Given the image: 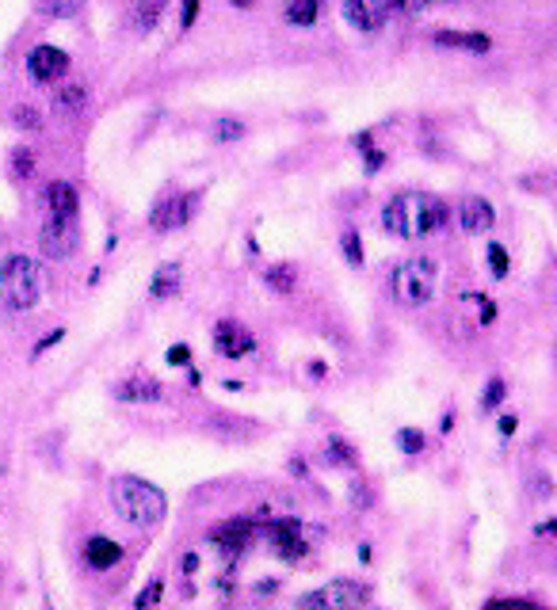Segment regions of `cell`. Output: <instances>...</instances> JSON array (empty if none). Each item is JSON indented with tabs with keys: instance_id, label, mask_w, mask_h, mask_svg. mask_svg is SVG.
<instances>
[{
	"instance_id": "cell-30",
	"label": "cell",
	"mask_w": 557,
	"mask_h": 610,
	"mask_svg": "<svg viewBox=\"0 0 557 610\" xmlns=\"http://www.w3.org/2000/svg\"><path fill=\"white\" fill-rule=\"evenodd\" d=\"M485 256H489L492 279H508V252H504L500 240H489V245H485Z\"/></svg>"
},
{
	"instance_id": "cell-40",
	"label": "cell",
	"mask_w": 557,
	"mask_h": 610,
	"mask_svg": "<svg viewBox=\"0 0 557 610\" xmlns=\"http://www.w3.org/2000/svg\"><path fill=\"white\" fill-rule=\"evenodd\" d=\"M516 427H519V424H516V416H504V420H500V435H512Z\"/></svg>"
},
{
	"instance_id": "cell-9",
	"label": "cell",
	"mask_w": 557,
	"mask_h": 610,
	"mask_svg": "<svg viewBox=\"0 0 557 610\" xmlns=\"http://www.w3.org/2000/svg\"><path fill=\"white\" fill-rule=\"evenodd\" d=\"M340 12L355 31H363V35H378L401 8H397V0H344Z\"/></svg>"
},
{
	"instance_id": "cell-33",
	"label": "cell",
	"mask_w": 557,
	"mask_h": 610,
	"mask_svg": "<svg viewBox=\"0 0 557 610\" xmlns=\"http://www.w3.org/2000/svg\"><path fill=\"white\" fill-rule=\"evenodd\" d=\"M504 393H508V385H504V378H489V385H485V393H481V412H492L504 400Z\"/></svg>"
},
{
	"instance_id": "cell-35",
	"label": "cell",
	"mask_w": 557,
	"mask_h": 610,
	"mask_svg": "<svg viewBox=\"0 0 557 610\" xmlns=\"http://www.w3.org/2000/svg\"><path fill=\"white\" fill-rule=\"evenodd\" d=\"M382 165H386V153H382V149H374V146H367V149H363V168H367V175H374Z\"/></svg>"
},
{
	"instance_id": "cell-11",
	"label": "cell",
	"mask_w": 557,
	"mask_h": 610,
	"mask_svg": "<svg viewBox=\"0 0 557 610\" xmlns=\"http://www.w3.org/2000/svg\"><path fill=\"white\" fill-rule=\"evenodd\" d=\"M214 351L221 359H248L256 351V336H252L241 320H218L214 325Z\"/></svg>"
},
{
	"instance_id": "cell-41",
	"label": "cell",
	"mask_w": 557,
	"mask_h": 610,
	"mask_svg": "<svg viewBox=\"0 0 557 610\" xmlns=\"http://www.w3.org/2000/svg\"><path fill=\"white\" fill-rule=\"evenodd\" d=\"M229 4H233V8H241V12H245V8H252V4H256V0H229Z\"/></svg>"
},
{
	"instance_id": "cell-15",
	"label": "cell",
	"mask_w": 557,
	"mask_h": 610,
	"mask_svg": "<svg viewBox=\"0 0 557 610\" xmlns=\"http://www.w3.org/2000/svg\"><path fill=\"white\" fill-rule=\"evenodd\" d=\"M115 397L122 405H157V400H165V381L149 374H130L115 385Z\"/></svg>"
},
{
	"instance_id": "cell-19",
	"label": "cell",
	"mask_w": 557,
	"mask_h": 610,
	"mask_svg": "<svg viewBox=\"0 0 557 610\" xmlns=\"http://www.w3.org/2000/svg\"><path fill=\"white\" fill-rule=\"evenodd\" d=\"M436 46H447V50H470V54H489L492 50V39L485 31H451V27H439L432 35Z\"/></svg>"
},
{
	"instance_id": "cell-31",
	"label": "cell",
	"mask_w": 557,
	"mask_h": 610,
	"mask_svg": "<svg viewBox=\"0 0 557 610\" xmlns=\"http://www.w3.org/2000/svg\"><path fill=\"white\" fill-rule=\"evenodd\" d=\"M66 336H69V332H66V325H58V328H50V332H42V340H39L35 347H31V363H35V359H42L46 351H54L61 340H66Z\"/></svg>"
},
{
	"instance_id": "cell-3",
	"label": "cell",
	"mask_w": 557,
	"mask_h": 610,
	"mask_svg": "<svg viewBox=\"0 0 557 610\" xmlns=\"http://www.w3.org/2000/svg\"><path fill=\"white\" fill-rule=\"evenodd\" d=\"M42 264L27 252H8L0 260V309L31 313L42 301Z\"/></svg>"
},
{
	"instance_id": "cell-1",
	"label": "cell",
	"mask_w": 557,
	"mask_h": 610,
	"mask_svg": "<svg viewBox=\"0 0 557 610\" xmlns=\"http://www.w3.org/2000/svg\"><path fill=\"white\" fill-rule=\"evenodd\" d=\"M451 218V206L432 191H397L382 206V229L397 240H427Z\"/></svg>"
},
{
	"instance_id": "cell-28",
	"label": "cell",
	"mask_w": 557,
	"mask_h": 610,
	"mask_svg": "<svg viewBox=\"0 0 557 610\" xmlns=\"http://www.w3.org/2000/svg\"><path fill=\"white\" fill-rule=\"evenodd\" d=\"M340 252H344V260L352 264V267H363V264H367V256H363V237H359V229H344V233H340Z\"/></svg>"
},
{
	"instance_id": "cell-27",
	"label": "cell",
	"mask_w": 557,
	"mask_h": 610,
	"mask_svg": "<svg viewBox=\"0 0 557 610\" xmlns=\"http://www.w3.org/2000/svg\"><path fill=\"white\" fill-rule=\"evenodd\" d=\"M245 134H248V126H245L241 119H233V115H226V119H218V122H214V141H218V146L241 141Z\"/></svg>"
},
{
	"instance_id": "cell-13",
	"label": "cell",
	"mask_w": 557,
	"mask_h": 610,
	"mask_svg": "<svg viewBox=\"0 0 557 610\" xmlns=\"http://www.w3.org/2000/svg\"><path fill=\"white\" fill-rule=\"evenodd\" d=\"M81 557H85V565L92 569V572H111V569H119L122 565V557H126V550L115 542V538H107V534H92V538H85V545H81Z\"/></svg>"
},
{
	"instance_id": "cell-36",
	"label": "cell",
	"mask_w": 557,
	"mask_h": 610,
	"mask_svg": "<svg viewBox=\"0 0 557 610\" xmlns=\"http://www.w3.org/2000/svg\"><path fill=\"white\" fill-rule=\"evenodd\" d=\"M165 359H168V366H187L191 363V347L187 344H172Z\"/></svg>"
},
{
	"instance_id": "cell-23",
	"label": "cell",
	"mask_w": 557,
	"mask_h": 610,
	"mask_svg": "<svg viewBox=\"0 0 557 610\" xmlns=\"http://www.w3.org/2000/svg\"><path fill=\"white\" fill-rule=\"evenodd\" d=\"M88 107V85H66L54 95V111L61 119H76Z\"/></svg>"
},
{
	"instance_id": "cell-20",
	"label": "cell",
	"mask_w": 557,
	"mask_h": 610,
	"mask_svg": "<svg viewBox=\"0 0 557 610\" xmlns=\"http://www.w3.org/2000/svg\"><path fill=\"white\" fill-rule=\"evenodd\" d=\"M321 8H325V0H283V20L298 31H306L321 20Z\"/></svg>"
},
{
	"instance_id": "cell-10",
	"label": "cell",
	"mask_w": 557,
	"mask_h": 610,
	"mask_svg": "<svg viewBox=\"0 0 557 610\" xmlns=\"http://www.w3.org/2000/svg\"><path fill=\"white\" fill-rule=\"evenodd\" d=\"M42 218H66V221H76L81 214V191L69 180H46L42 184Z\"/></svg>"
},
{
	"instance_id": "cell-21",
	"label": "cell",
	"mask_w": 557,
	"mask_h": 610,
	"mask_svg": "<svg viewBox=\"0 0 557 610\" xmlns=\"http://www.w3.org/2000/svg\"><path fill=\"white\" fill-rule=\"evenodd\" d=\"M35 172H39V153L31 149V146H15L8 149V175L15 184H31L35 180Z\"/></svg>"
},
{
	"instance_id": "cell-25",
	"label": "cell",
	"mask_w": 557,
	"mask_h": 610,
	"mask_svg": "<svg viewBox=\"0 0 557 610\" xmlns=\"http://www.w3.org/2000/svg\"><path fill=\"white\" fill-rule=\"evenodd\" d=\"M88 8V0H35V12L46 20H73Z\"/></svg>"
},
{
	"instance_id": "cell-8",
	"label": "cell",
	"mask_w": 557,
	"mask_h": 610,
	"mask_svg": "<svg viewBox=\"0 0 557 610\" xmlns=\"http://www.w3.org/2000/svg\"><path fill=\"white\" fill-rule=\"evenodd\" d=\"M195 206H199V191H168V195H161L153 202V211H149V229L153 233H176L184 229L191 218H195Z\"/></svg>"
},
{
	"instance_id": "cell-32",
	"label": "cell",
	"mask_w": 557,
	"mask_h": 610,
	"mask_svg": "<svg viewBox=\"0 0 557 610\" xmlns=\"http://www.w3.org/2000/svg\"><path fill=\"white\" fill-rule=\"evenodd\" d=\"M397 446H401L405 454H424V446H427V439L420 435L417 427H401L397 431Z\"/></svg>"
},
{
	"instance_id": "cell-6",
	"label": "cell",
	"mask_w": 557,
	"mask_h": 610,
	"mask_svg": "<svg viewBox=\"0 0 557 610\" xmlns=\"http://www.w3.org/2000/svg\"><path fill=\"white\" fill-rule=\"evenodd\" d=\"M69 69H73L69 50H61V46H54V42H39V46H31V50L23 54V73H27V80L35 88L61 85V80L69 76Z\"/></svg>"
},
{
	"instance_id": "cell-29",
	"label": "cell",
	"mask_w": 557,
	"mask_h": 610,
	"mask_svg": "<svg viewBox=\"0 0 557 610\" xmlns=\"http://www.w3.org/2000/svg\"><path fill=\"white\" fill-rule=\"evenodd\" d=\"M161 599H165V580L161 576H153V580H146V588L134 596V610H153Z\"/></svg>"
},
{
	"instance_id": "cell-24",
	"label": "cell",
	"mask_w": 557,
	"mask_h": 610,
	"mask_svg": "<svg viewBox=\"0 0 557 610\" xmlns=\"http://www.w3.org/2000/svg\"><path fill=\"white\" fill-rule=\"evenodd\" d=\"M325 462L328 465H337V470H355L359 465V451L347 439H340V435H332L328 443H325Z\"/></svg>"
},
{
	"instance_id": "cell-37",
	"label": "cell",
	"mask_w": 557,
	"mask_h": 610,
	"mask_svg": "<svg viewBox=\"0 0 557 610\" xmlns=\"http://www.w3.org/2000/svg\"><path fill=\"white\" fill-rule=\"evenodd\" d=\"M489 610H543V606H535L527 599H497V603H489Z\"/></svg>"
},
{
	"instance_id": "cell-18",
	"label": "cell",
	"mask_w": 557,
	"mask_h": 610,
	"mask_svg": "<svg viewBox=\"0 0 557 610\" xmlns=\"http://www.w3.org/2000/svg\"><path fill=\"white\" fill-rule=\"evenodd\" d=\"M184 294V264L180 260H168L153 271L149 279V298L153 301H176Z\"/></svg>"
},
{
	"instance_id": "cell-17",
	"label": "cell",
	"mask_w": 557,
	"mask_h": 610,
	"mask_svg": "<svg viewBox=\"0 0 557 610\" xmlns=\"http://www.w3.org/2000/svg\"><path fill=\"white\" fill-rule=\"evenodd\" d=\"M168 4H172V0H134L130 12H126V20H130V31H134L138 39L153 35V31L161 27V20L168 15Z\"/></svg>"
},
{
	"instance_id": "cell-38",
	"label": "cell",
	"mask_w": 557,
	"mask_h": 610,
	"mask_svg": "<svg viewBox=\"0 0 557 610\" xmlns=\"http://www.w3.org/2000/svg\"><path fill=\"white\" fill-rule=\"evenodd\" d=\"M432 4H454V0H397V8H401V12H424V8H432Z\"/></svg>"
},
{
	"instance_id": "cell-12",
	"label": "cell",
	"mask_w": 557,
	"mask_h": 610,
	"mask_svg": "<svg viewBox=\"0 0 557 610\" xmlns=\"http://www.w3.org/2000/svg\"><path fill=\"white\" fill-rule=\"evenodd\" d=\"M454 218H458V229L470 233V237H485L492 226H497V211H492V202L485 195H466L454 206Z\"/></svg>"
},
{
	"instance_id": "cell-4",
	"label": "cell",
	"mask_w": 557,
	"mask_h": 610,
	"mask_svg": "<svg viewBox=\"0 0 557 610\" xmlns=\"http://www.w3.org/2000/svg\"><path fill=\"white\" fill-rule=\"evenodd\" d=\"M386 291L397 305H409V309L432 305L436 291H439V264L432 256H405L401 264L390 267Z\"/></svg>"
},
{
	"instance_id": "cell-26",
	"label": "cell",
	"mask_w": 557,
	"mask_h": 610,
	"mask_svg": "<svg viewBox=\"0 0 557 610\" xmlns=\"http://www.w3.org/2000/svg\"><path fill=\"white\" fill-rule=\"evenodd\" d=\"M12 126L15 130H23V134H39L46 122H42V111L35 103H15L12 107Z\"/></svg>"
},
{
	"instance_id": "cell-42",
	"label": "cell",
	"mask_w": 557,
	"mask_h": 610,
	"mask_svg": "<svg viewBox=\"0 0 557 610\" xmlns=\"http://www.w3.org/2000/svg\"><path fill=\"white\" fill-rule=\"evenodd\" d=\"M46 610H54V606H46Z\"/></svg>"
},
{
	"instance_id": "cell-7",
	"label": "cell",
	"mask_w": 557,
	"mask_h": 610,
	"mask_svg": "<svg viewBox=\"0 0 557 610\" xmlns=\"http://www.w3.org/2000/svg\"><path fill=\"white\" fill-rule=\"evenodd\" d=\"M35 245L42 260H54V264H69L76 252H81V226L66 218H42L39 221V233H35Z\"/></svg>"
},
{
	"instance_id": "cell-2",
	"label": "cell",
	"mask_w": 557,
	"mask_h": 610,
	"mask_svg": "<svg viewBox=\"0 0 557 610\" xmlns=\"http://www.w3.org/2000/svg\"><path fill=\"white\" fill-rule=\"evenodd\" d=\"M107 500L115 507V516L122 523H130L134 531H157L168 516V496L165 489H157L153 480L134 477V473H119L107 485Z\"/></svg>"
},
{
	"instance_id": "cell-34",
	"label": "cell",
	"mask_w": 557,
	"mask_h": 610,
	"mask_svg": "<svg viewBox=\"0 0 557 610\" xmlns=\"http://www.w3.org/2000/svg\"><path fill=\"white\" fill-rule=\"evenodd\" d=\"M199 12H202V0H184V4H180V31H184V35L199 23Z\"/></svg>"
},
{
	"instance_id": "cell-39",
	"label": "cell",
	"mask_w": 557,
	"mask_h": 610,
	"mask_svg": "<svg viewBox=\"0 0 557 610\" xmlns=\"http://www.w3.org/2000/svg\"><path fill=\"white\" fill-rule=\"evenodd\" d=\"M180 569H184V572H195V569H199V553H187V557L180 561Z\"/></svg>"
},
{
	"instance_id": "cell-14",
	"label": "cell",
	"mask_w": 557,
	"mask_h": 610,
	"mask_svg": "<svg viewBox=\"0 0 557 610\" xmlns=\"http://www.w3.org/2000/svg\"><path fill=\"white\" fill-rule=\"evenodd\" d=\"M267 542H272V550L286 561L306 557V542H301V523L298 519H272L267 523Z\"/></svg>"
},
{
	"instance_id": "cell-22",
	"label": "cell",
	"mask_w": 557,
	"mask_h": 610,
	"mask_svg": "<svg viewBox=\"0 0 557 610\" xmlns=\"http://www.w3.org/2000/svg\"><path fill=\"white\" fill-rule=\"evenodd\" d=\"M264 286L267 291H275L283 298H291L298 291V267L294 264H272V267H264Z\"/></svg>"
},
{
	"instance_id": "cell-5",
	"label": "cell",
	"mask_w": 557,
	"mask_h": 610,
	"mask_svg": "<svg viewBox=\"0 0 557 610\" xmlns=\"http://www.w3.org/2000/svg\"><path fill=\"white\" fill-rule=\"evenodd\" d=\"M371 603V584L355 576H337L325 588H313L294 599V610H363Z\"/></svg>"
},
{
	"instance_id": "cell-16",
	"label": "cell",
	"mask_w": 557,
	"mask_h": 610,
	"mask_svg": "<svg viewBox=\"0 0 557 610\" xmlns=\"http://www.w3.org/2000/svg\"><path fill=\"white\" fill-rule=\"evenodd\" d=\"M252 538H256V523H252L248 516H233V519H226L221 526H214V531H211V542H218L226 553L248 550Z\"/></svg>"
}]
</instances>
